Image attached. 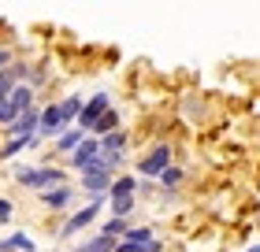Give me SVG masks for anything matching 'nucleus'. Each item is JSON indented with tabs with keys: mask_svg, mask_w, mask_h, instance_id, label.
<instances>
[{
	"mask_svg": "<svg viewBox=\"0 0 260 252\" xmlns=\"http://www.w3.org/2000/svg\"><path fill=\"white\" fill-rule=\"evenodd\" d=\"M249 252H260V245H253V248H249Z\"/></svg>",
	"mask_w": 260,
	"mask_h": 252,
	"instance_id": "393cba45",
	"label": "nucleus"
},
{
	"mask_svg": "<svg viewBox=\"0 0 260 252\" xmlns=\"http://www.w3.org/2000/svg\"><path fill=\"white\" fill-rule=\"evenodd\" d=\"M160 182H164V186H168V189H175V186H179V182H182V171H179V167H168V171H164V174H160Z\"/></svg>",
	"mask_w": 260,
	"mask_h": 252,
	"instance_id": "412c9836",
	"label": "nucleus"
},
{
	"mask_svg": "<svg viewBox=\"0 0 260 252\" xmlns=\"http://www.w3.org/2000/svg\"><path fill=\"white\" fill-rule=\"evenodd\" d=\"M11 219V200H0V223Z\"/></svg>",
	"mask_w": 260,
	"mask_h": 252,
	"instance_id": "5701e85b",
	"label": "nucleus"
},
{
	"mask_svg": "<svg viewBox=\"0 0 260 252\" xmlns=\"http://www.w3.org/2000/svg\"><path fill=\"white\" fill-rule=\"evenodd\" d=\"M108 107H112V97H108V93H97V97H89L86 104H82V123H78V130H82V134H86V130H93V126H97V119L104 115V112H108Z\"/></svg>",
	"mask_w": 260,
	"mask_h": 252,
	"instance_id": "7ed1b4c3",
	"label": "nucleus"
},
{
	"mask_svg": "<svg viewBox=\"0 0 260 252\" xmlns=\"http://www.w3.org/2000/svg\"><path fill=\"white\" fill-rule=\"evenodd\" d=\"M19 186H26V189H41L45 193V186H67V178L60 167H22L19 171Z\"/></svg>",
	"mask_w": 260,
	"mask_h": 252,
	"instance_id": "f257e3e1",
	"label": "nucleus"
},
{
	"mask_svg": "<svg viewBox=\"0 0 260 252\" xmlns=\"http://www.w3.org/2000/svg\"><path fill=\"white\" fill-rule=\"evenodd\" d=\"M82 137H86V134H82V130H78V126H75V130H63V134H60V137H56V149H60V152H75Z\"/></svg>",
	"mask_w": 260,
	"mask_h": 252,
	"instance_id": "2eb2a0df",
	"label": "nucleus"
},
{
	"mask_svg": "<svg viewBox=\"0 0 260 252\" xmlns=\"http://www.w3.org/2000/svg\"><path fill=\"white\" fill-rule=\"evenodd\" d=\"M101 204H104V197H93V204H86V208H82L78 215H71V219L63 223V237H71V234H78V230H86V226L93 223V215H97L101 211Z\"/></svg>",
	"mask_w": 260,
	"mask_h": 252,
	"instance_id": "39448f33",
	"label": "nucleus"
},
{
	"mask_svg": "<svg viewBox=\"0 0 260 252\" xmlns=\"http://www.w3.org/2000/svg\"><path fill=\"white\" fill-rule=\"evenodd\" d=\"M168 167H171V149H168V145H156V149H152V152L145 156V160H138V171L145 174V178L164 174Z\"/></svg>",
	"mask_w": 260,
	"mask_h": 252,
	"instance_id": "20e7f679",
	"label": "nucleus"
},
{
	"mask_svg": "<svg viewBox=\"0 0 260 252\" xmlns=\"http://www.w3.org/2000/svg\"><path fill=\"white\" fill-rule=\"evenodd\" d=\"M115 130H119V115H115L112 107H108V112H104V115L97 119V126H93V134H101V137H104V134H115Z\"/></svg>",
	"mask_w": 260,
	"mask_h": 252,
	"instance_id": "dca6fc26",
	"label": "nucleus"
},
{
	"mask_svg": "<svg viewBox=\"0 0 260 252\" xmlns=\"http://www.w3.org/2000/svg\"><path fill=\"white\" fill-rule=\"evenodd\" d=\"M108 186H112V171H89V174H82V189L93 197H104L108 193Z\"/></svg>",
	"mask_w": 260,
	"mask_h": 252,
	"instance_id": "6e6552de",
	"label": "nucleus"
},
{
	"mask_svg": "<svg viewBox=\"0 0 260 252\" xmlns=\"http://www.w3.org/2000/svg\"><path fill=\"white\" fill-rule=\"evenodd\" d=\"M34 141H38V137H11V141H8V145H4V149H0V160H11V156H19V152H26V149L34 145Z\"/></svg>",
	"mask_w": 260,
	"mask_h": 252,
	"instance_id": "4468645a",
	"label": "nucleus"
},
{
	"mask_svg": "<svg viewBox=\"0 0 260 252\" xmlns=\"http://www.w3.org/2000/svg\"><path fill=\"white\" fill-rule=\"evenodd\" d=\"M97 156H101L97 137H82V141H78V149L71 152V167H75V171H86V167L97 160Z\"/></svg>",
	"mask_w": 260,
	"mask_h": 252,
	"instance_id": "0eeeda50",
	"label": "nucleus"
},
{
	"mask_svg": "<svg viewBox=\"0 0 260 252\" xmlns=\"http://www.w3.org/2000/svg\"><path fill=\"white\" fill-rule=\"evenodd\" d=\"M56 107H60V115H63V126H67L71 119H75V115L82 112V97H67V100H60Z\"/></svg>",
	"mask_w": 260,
	"mask_h": 252,
	"instance_id": "f3484780",
	"label": "nucleus"
},
{
	"mask_svg": "<svg viewBox=\"0 0 260 252\" xmlns=\"http://www.w3.org/2000/svg\"><path fill=\"white\" fill-rule=\"evenodd\" d=\"M78 252H115V241L112 237H93V241L78 245Z\"/></svg>",
	"mask_w": 260,
	"mask_h": 252,
	"instance_id": "6ab92c4d",
	"label": "nucleus"
},
{
	"mask_svg": "<svg viewBox=\"0 0 260 252\" xmlns=\"http://www.w3.org/2000/svg\"><path fill=\"white\" fill-rule=\"evenodd\" d=\"M97 145H101V160H108V156H123V149H126V134H123V130H115V134H104Z\"/></svg>",
	"mask_w": 260,
	"mask_h": 252,
	"instance_id": "1a4fd4ad",
	"label": "nucleus"
},
{
	"mask_svg": "<svg viewBox=\"0 0 260 252\" xmlns=\"http://www.w3.org/2000/svg\"><path fill=\"white\" fill-rule=\"evenodd\" d=\"M130 211H134V197H119V200H112V215H115V219H126Z\"/></svg>",
	"mask_w": 260,
	"mask_h": 252,
	"instance_id": "aec40b11",
	"label": "nucleus"
},
{
	"mask_svg": "<svg viewBox=\"0 0 260 252\" xmlns=\"http://www.w3.org/2000/svg\"><path fill=\"white\" fill-rule=\"evenodd\" d=\"M15 107H11V100H0V123H4V126H11V123H15Z\"/></svg>",
	"mask_w": 260,
	"mask_h": 252,
	"instance_id": "4be33fe9",
	"label": "nucleus"
},
{
	"mask_svg": "<svg viewBox=\"0 0 260 252\" xmlns=\"http://www.w3.org/2000/svg\"><path fill=\"white\" fill-rule=\"evenodd\" d=\"M8 63H11V52H8V49H0V70H8Z\"/></svg>",
	"mask_w": 260,
	"mask_h": 252,
	"instance_id": "b1692460",
	"label": "nucleus"
},
{
	"mask_svg": "<svg viewBox=\"0 0 260 252\" xmlns=\"http://www.w3.org/2000/svg\"><path fill=\"white\" fill-rule=\"evenodd\" d=\"M126 230H130L126 219H108V223H104V230H101V237H112V241H119Z\"/></svg>",
	"mask_w": 260,
	"mask_h": 252,
	"instance_id": "a211bd4d",
	"label": "nucleus"
},
{
	"mask_svg": "<svg viewBox=\"0 0 260 252\" xmlns=\"http://www.w3.org/2000/svg\"><path fill=\"white\" fill-rule=\"evenodd\" d=\"M164 248V241H156L145 226L141 230H126L119 241H115V252H160Z\"/></svg>",
	"mask_w": 260,
	"mask_h": 252,
	"instance_id": "f03ea898",
	"label": "nucleus"
},
{
	"mask_svg": "<svg viewBox=\"0 0 260 252\" xmlns=\"http://www.w3.org/2000/svg\"><path fill=\"white\" fill-rule=\"evenodd\" d=\"M8 100H11V107L22 115L26 107H34V93H30V86H15V89L8 93Z\"/></svg>",
	"mask_w": 260,
	"mask_h": 252,
	"instance_id": "f8f14e48",
	"label": "nucleus"
},
{
	"mask_svg": "<svg viewBox=\"0 0 260 252\" xmlns=\"http://www.w3.org/2000/svg\"><path fill=\"white\" fill-rule=\"evenodd\" d=\"M134 189H138V182H134V178H112L108 197H112V200H119V197H134Z\"/></svg>",
	"mask_w": 260,
	"mask_h": 252,
	"instance_id": "ddd939ff",
	"label": "nucleus"
},
{
	"mask_svg": "<svg viewBox=\"0 0 260 252\" xmlns=\"http://www.w3.org/2000/svg\"><path fill=\"white\" fill-rule=\"evenodd\" d=\"M0 252H38V245H34L26 234H11V237L0 241Z\"/></svg>",
	"mask_w": 260,
	"mask_h": 252,
	"instance_id": "9b49d317",
	"label": "nucleus"
},
{
	"mask_svg": "<svg viewBox=\"0 0 260 252\" xmlns=\"http://www.w3.org/2000/svg\"><path fill=\"white\" fill-rule=\"evenodd\" d=\"M38 115H41V107H26L22 115H15V123L4 126L8 137H34L38 134Z\"/></svg>",
	"mask_w": 260,
	"mask_h": 252,
	"instance_id": "423d86ee",
	"label": "nucleus"
},
{
	"mask_svg": "<svg viewBox=\"0 0 260 252\" xmlns=\"http://www.w3.org/2000/svg\"><path fill=\"white\" fill-rule=\"evenodd\" d=\"M71 197H75V189H71V186H56V189H45V193H41V200L49 204V208H67Z\"/></svg>",
	"mask_w": 260,
	"mask_h": 252,
	"instance_id": "9d476101",
	"label": "nucleus"
}]
</instances>
